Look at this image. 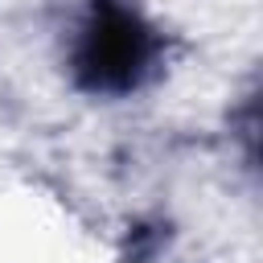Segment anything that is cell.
Returning <instances> with one entry per match:
<instances>
[{
    "label": "cell",
    "instance_id": "1",
    "mask_svg": "<svg viewBox=\"0 0 263 263\" xmlns=\"http://www.w3.org/2000/svg\"><path fill=\"white\" fill-rule=\"evenodd\" d=\"M148 33L136 25L123 8H103L90 25V37L82 45V66L90 70V82L103 90H127L140 82V70L148 66Z\"/></svg>",
    "mask_w": 263,
    "mask_h": 263
}]
</instances>
